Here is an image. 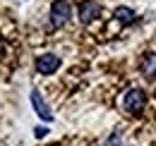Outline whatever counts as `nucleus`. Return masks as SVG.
<instances>
[{"instance_id":"f257e3e1","label":"nucleus","mask_w":156,"mask_h":146,"mask_svg":"<svg viewBox=\"0 0 156 146\" xmlns=\"http://www.w3.org/2000/svg\"><path fill=\"white\" fill-rule=\"evenodd\" d=\"M144 106H147V93L142 91V89H130V91H125V96H122V108H125V113H130V115H142Z\"/></svg>"},{"instance_id":"f03ea898","label":"nucleus","mask_w":156,"mask_h":146,"mask_svg":"<svg viewBox=\"0 0 156 146\" xmlns=\"http://www.w3.org/2000/svg\"><path fill=\"white\" fill-rule=\"evenodd\" d=\"M70 17H72V5L67 0H53V5H51V24L58 29L62 24H67Z\"/></svg>"},{"instance_id":"7ed1b4c3","label":"nucleus","mask_w":156,"mask_h":146,"mask_svg":"<svg viewBox=\"0 0 156 146\" xmlns=\"http://www.w3.org/2000/svg\"><path fill=\"white\" fill-rule=\"evenodd\" d=\"M60 67V57L53 53H43L36 57V72L39 74H53Z\"/></svg>"},{"instance_id":"20e7f679","label":"nucleus","mask_w":156,"mask_h":146,"mask_svg":"<svg viewBox=\"0 0 156 146\" xmlns=\"http://www.w3.org/2000/svg\"><path fill=\"white\" fill-rule=\"evenodd\" d=\"M98 15H101V5H98V2H94V0H82V2H79V19H82L84 24L94 22Z\"/></svg>"},{"instance_id":"39448f33","label":"nucleus","mask_w":156,"mask_h":146,"mask_svg":"<svg viewBox=\"0 0 156 146\" xmlns=\"http://www.w3.org/2000/svg\"><path fill=\"white\" fill-rule=\"evenodd\" d=\"M31 106H34V110H36V115H39L41 120H46V122L53 120V113H51V108H48V103L41 98V93L36 91V89L31 91Z\"/></svg>"},{"instance_id":"423d86ee","label":"nucleus","mask_w":156,"mask_h":146,"mask_svg":"<svg viewBox=\"0 0 156 146\" xmlns=\"http://www.w3.org/2000/svg\"><path fill=\"white\" fill-rule=\"evenodd\" d=\"M142 72L147 74L149 79H156V53H151L147 60H144V65H142Z\"/></svg>"},{"instance_id":"0eeeda50","label":"nucleus","mask_w":156,"mask_h":146,"mask_svg":"<svg viewBox=\"0 0 156 146\" xmlns=\"http://www.w3.org/2000/svg\"><path fill=\"white\" fill-rule=\"evenodd\" d=\"M115 17L120 19V22H125V24H130V22H135V10H132V7H122V5H120V7H115Z\"/></svg>"},{"instance_id":"6e6552de","label":"nucleus","mask_w":156,"mask_h":146,"mask_svg":"<svg viewBox=\"0 0 156 146\" xmlns=\"http://www.w3.org/2000/svg\"><path fill=\"white\" fill-rule=\"evenodd\" d=\"M103 146H122V144H120V132H113V134L106 139V144H103Z\"/></svg>"},{"instance_id":"1a4fd4ad","label":"nucleus","mask_w":156,"mask_h":146,"mask_svg":"<svg viewBox=\"0 0 156 146\" xmlns=\"http://www.w3.org/2000/svg\"><path fill=\"white\" fill-rule=\"evenodd\" d=\"M34 132H36V137H39V139H43V137H46V132H48V129H46V127H36V129H34Z\"/></svg>"}]
</instances>
